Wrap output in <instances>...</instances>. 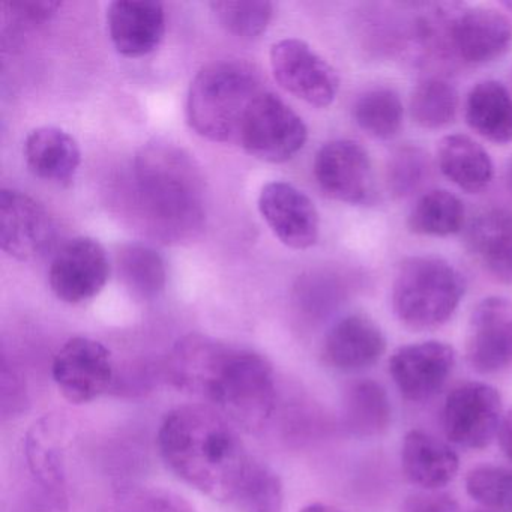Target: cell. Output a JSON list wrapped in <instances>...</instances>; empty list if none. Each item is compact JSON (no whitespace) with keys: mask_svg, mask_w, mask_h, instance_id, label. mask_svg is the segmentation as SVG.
Instances as JSON below:
<instances>
[{"mask_svg":"<svg viewBox=\"0 0 512 512\" xmlns=\"http://www.w3.org/2000/svg\"><path fill=\"white\" fill-rule=\"evenodd\" d=\"M470 130L494 145L512 143V95L502 83L484 80L470 89L464 106Z\"/></svg>","mask_w":512,"mask_h":512,"instance_id":"cell-24","label":"cell"},{"mask_svg":"<svg viewBox=\"0 0 512 512\" xmlns=\"http://www.w3.org/2000/svg\"><path fill=\"white\" fill-rule=\"evenodd\" d=\"M457 110V89L439 77L422 80L410 97V115L425 130L448 127L457 116Z\"/></svg>","mask_w":512,"mask_h":512,"instance_id":"cell-29","label":"cell"},{"mask_svg":"<svg viewBox=\"0 0 512 512\" xmlns=\"http://www.w3.org/2000/svg\"><path fill=\"white\" fill-rule=\"evenodd\" d=\"M166 371L175 388L209 401L242 427H263L274 412V370L253 350L190 334L173 347Z\"/></svg>","mask_w":512,"mask_h":512,"instance_id":"cell-2","label":"cell"},{"mask_svg":"<svg viewBox=\"0 0 512 512\" xmlns=\"http://www.w3.org/2000/svg\"><path fill=\"white\" fill-rule=\"evenodd\" d=\"M64 434L61 419L46 416L35 422L25 440L29 470L58 508H62L67 500Z\"/></svg>","mask_w":512,"mask_h":512,"instance_id":"cell-19","label":"cell"},{"mask_svg":"<svg viewBox=\"0 0 512 512\" xmlns=\"http://www.w3.org/2000/svg\"><path fill=\"white\" fill-rule=\"evenodd\" d=\"M0 410L4 418H13L25 412L28 397H26L25 380L20 373L7 364V358H2V373H0Z\"/></svg>","mask_w":512,"mask_h":512,"instance_id":"cell-34","label":"cell"},{"mask_svg":"<svg viewBox=\"0 0 512 512\" xmlns=\"http://www.w3.org/2000/svg\"><path fill=\"white\" fill-rule=\"evenodd\" d=\"M113 46L127 58L154 52L166 32V13L155 0H116L107 11Z\"/></svg>","mask_w":512,"mask_h":512,"instance_id":"cell-17","label":"cell"},{"mask_svg":"<svg viewBox=\"0 0 512 512\" xmlns=\"http://www.w3.org/2000/svg\"><path fill=\"white\" fill-rule=\"evenodd\" d=\"M502 397L491 385L469 382L449 392L443 407L446 439L466 449H482L499 433Z\"/></svg>","mask_w":512,"mask_h":512,"instance_id":"cell-8","label":"cell"},{"mask_svg":"<svg viewBox=\"0 0 512 512\" xmlns=\"http://www.w3.org/2000/svg\"><path fill=\"white\" fill-rule=\"evenodd\" d=\"M466 358L479 374H494L512 367V302L482 299L469 320Z\"/></svg>","mask_w":512,"mask_h":512,"instance_id":"cell-15","label":"cell"},{"mask_svg":"<svg viewBox=\"0 0 512 512\" xmlns=\"http://www.w3.org/2000/svg\"><path fill=\"white\" fill-rule=\"evenodd\" d=\"M344 424L358 437L382 436L392 419L388 392L376 380L353 383L344 395Z\"/></svg>","mask_w":512,"mask_h":512,"instance_id":"cell-25","label":"cell"},{"mask_svg":"<svg viewBox=\"0 0 512 512\" xmlns=\"http://www.w3.org/2000/svg\"><path fill=\"white\" fill-rule=\"evenodd\" d=\"M385 350L382 329L365 314L344 316L332 325L323 341L326 364L346 373L373 367Z\"/></svg>","mask_w":512,"mask_h":512,"instance_id":"cell-18","label":"cell"},{"mask_svg":"<svg viewBox=\"0 0 512 512\" xmlns=\"http://www.w3.org/2000/svg\"><path fill=\"white\" fill-rule=\"evenodd\" d=\"M140 211L157 235H193L205 217V182L196 161L166 142L146 145L134 163Z\"/></svg>","mask_w":512,"mask_h":512,"instance_id":"cell-3","label":"cell"},{"mask_svg":"<svg viewBox=\"0 0 512 512\" xmlns=\"http://www.w3.org/2000/svg\"><path fill=\"white\" fill-rule=\"evenodd\" d=\"M424 41L439 44L464 64H490L512 46V23L491 8L443 5L425 20Z\"/></svg>","mask_w":512,"mask_h":512,"instance_id":"cell-6","label":"cell"},{"mask_svg":"<svg viewBox=\"0 0 512 512\" xmlns=\"http://www.w3.org/2000/svg\"><path fill=\"white\" fill-rule=\"evenodd\" d=\"M110 512H196V509L175 491L134 487L116 497Z\"/></svg>","mask_w":512,"mask_h":512,"instance_id":"cell-33","label":"cell"},{"mask_svg":"<svg viewBox=\"0 0 512 512\" xmlns=\"http://www.w3.org/2000/svg\"><path fill=\"white\" fill-rule=\"evenodd\" d=\"M211 8L227 32L247 40L262 35L274 14V7L266 0H223L212 2Z\"/></svg>","mask_w":512,"mask_h":512,"instance_id":"cell-30","label":"cell"},{"mask_svg":"<svg viewBox=\"0 0 512 512\" xmlns=\"http://www.w3.org/2000/svg\"><path fill=\"white\" fill-rule=\"evenodd\" d=\"M271 68L281 88L310 106H331L340 89V77L334 67L296 38L272 46Z\"/></svg>","mask_w":512,"mask_h":512,"instance_id":"cell-9","label":"cell"},{"mask_svg":"<svg viewBox=\"0 0 512 512\" xmlns=\"http://www.w3.org/2000/svg\"><path fill=\"white\" fill-rule=\"evenodd\" d=\"M400 512H460V508L449 494L422 490L409 494L401 503Z\"/></svg>","mask_w":512,"mask_h":512,"instance_id":"cell-35","label":"cell"},{"mask_svg":"<svg viewBox=\"0 0 512 512\" xmlns=\"http://www.w3.org/2000/svg\"><path fill=\"white\" fill-rule=\"evenodd\" d=\"M430 176V158L418 146H403L391 155L386 169V182L395 197H409Z\"/></svg>","mask_w":512,"mask_h":512,"instance_id":"cell-32","label":"cell"},{"mask_svg":"<svg viewBox=\"0 0 512 512\" xmlns=\"http://www.w3.org/2000/svg\"><path fill=\"white\" fill-rule=\"evenodd\" d=\"M11 16L19 20L20 23H37L47 22L55 16L56 11L61 8L59 2H47V0H19V2H10L5 4Z\"/></svg>","mask_w":512,"mask_h":512,"instance_id":"cell-36","label":"cell"},{"mask_svg":"<svg viewBox=\"0 0 512 512\" xmlns=\"http://www.w3.org/2000/svg\"><path fill=\"white\" fill-rule=\"evenodd\" d=\"M466 491L484 508L512 512V469L505 466L475 467L466 476Z\"/></svg>","mask_w":512,"mask_h":512,"instance_id":"cell-31","label":"cell"},{"mask_svg":"<svg viewBox=\"0 0 512 512\" xmlns=\"http://www.w3.org/2000/svg\"><path fill=\"white\" fill-rule=\"evenodd\" d=\"M466 292L463 275L436 256L407 257L392 283V310L412 331H431L445 325Z\"/></svg>","mask_w":512,"mask_h":512,"instance_id":"cell-5","label":"cell"},{"mask_svg":"<svg viewBox=\"0 0 512 512\" xmlns=\"http://www.w3.org/2000/svg\"><path fill=\"white\" fill-rule=\"evenodd\" d=\"M299 512H344L343 509L337 508L334 505H328V503L314 502L310 505L305 506Z\"/></svg>","mask_w":512,"mask_h":512,"instance_id":"cell-38","label":"cell"},{"mask_svg":"<svg viewBox=\"0 0 512 512\" xmlns=\"http://www.w3.org/2000/svg\"><path fill=\"white\" fill-rule=\"evenodd\" d=\"M497 440H499L500 449L505 457L512 461V410L503 415Z\"/></svg>","mask_w":512,"mask_h":512,"instance_id":"cell-37","label":"cell"},{"mask_svg":"<svg viewBox=\"0 0 512 512\" xmlns=\"http://www.w3.org/2000/svg\"><path fill=\"white\" fill-rule=\"evenodd\" d=\"M158 448L176 476L232 511L283 512L280 476L248 451L214 407L188 404L167 413Z\"/></svg>","mask_w":512,"mask_h":512,"instance_id":"cell-1","label":"cell"},{"mask_svg":"<svg viewBox=\"0 0 512 512\" xmlns=\"http://www.w3.org/2000/svg\"><path fill=\"white\" fill-rule=\"evenodd\" d=\"M508 181H509V185H511V188H512V161H511V164H509Z\"/></svg>","mask_w":512,"mask_h":512,"instance_id":"cell-39","label":"cell"},{"mask_svg":"<svg viewBox=\"0 0 512 512\" xmlns=\"http://www.w3.org/2000/svg\"><path fill=\"white\" fill-rule=\"evenodd\" d=\"M314 178L320 190L349 205H365L373 199V164L370 155L353 140H334L317 152Z\"/></svg>","mask_w":512,"mask_h":512,"instance_id":"cell-12","label":"cell"},{"mask_svg":"<svg viewBox=\"0 0 512 512\" xmlns=\"http://www.w3.org/2000/svg\"><path fill=\"white\" fill-rule=\"evenodd\" d=\"M467 245L485 272L512 284V212L491 209L479 215L467 233Z\"/></svg>","mask_w":512,"mask_h":512,"instance_id":"cell-22","label":"cell"},{"mask_svg":"<svg viewBox=\"0 0 512 512\" xmlns=\"http://www.w3.org/2000/svg\"><path fill=\"white\" fill-rule=\"evenodd\" d=\"M263 91L265 86L250 65L214 62L200 70L191 82L188 124L211 142L238 145L245 118Z\"/></svg>","mask_w":512,"mask_h":512,"instance_id":"cell-4","label":"cell"},{"mask_svg":"<svg viewBox=\"0 0 512 512\" xmlns=\"http://www.w3.org/2000/svg\"><path fill=\"white\" fill-rule=\"evenodd\" d=\"M404 109L400 95L391 88H373L353 106V118L374 139L389 140L400 133Z\"/></svg>","mask_w":512,"mask_h":512,"instance_id":"cell-28","label":"cell"},{"mask_svg":"<svg viewBox=\"0 0 512 512\" xmlns=\"http://www.w3.org/2000/svg\"><path fill=\"white\" fill-rule=\"evenodd\" d=\"M110 262L106 248L97 239L80 236L68 241L55 254L49 281L53 293L67 304L91 301L106 286Z\"/></svg>","mask_w":512,"mask_h":512,"instance_id":"cell-11","label":"cell"},{"mask_svg":"<svg viewBox=\"0 0 512 512\" xmlns=\"http://www.w3.org/2000/svg\"><path fill=\"white\" fill-rule=\"evenodd\" d=\"M53 379L70 403L94 401L109 391L115 379L112 353L100 341L71 338L53 361Z\"/></svg>","mask_w":512,"mask_h":512,"instance_id":"cell-10","label":"cell"},{"mask_svg":"<svg viewBox=\"0 0 512 512\" xmlns=\"http://www.w3.org/2000/svg\"><path fill=\"white\" fill-rule=\"evenodd\" d=\"M25 160L37 178L68 184L79 170L82 154L76 139L56 127H41L26 137Z\"/></svg>","mask_w":512,"mask_h":512,"instance_id":"cell-21","label":"cell"},{"mask_svg":"<svg viewBox=\"0 0 512 512\" xmlns=\"http://www.w3.org/2000/svg\"><path fill=\"white\" fill-rule=\"evenodd\" d=\"M307 137L301 116L265 89L245 118L238 145L257 160L278 164L292 160L304 148Z\"/></svg>","mask_w":512,"mask_h":512,"instance_id":"cell-7","label":"cell"},{"mask_svg":"<svg viewBox=\"0 0 512 512\" xmlns=\"http://www.w3.org/2000/svg\"><path fill=\"white\" fill-rule=\"evenodd\" d=\"M56 226L37 200L17 190L0 193V245L14 259L32 260L52 248Z\"/></svg>","mask_w":512,"mask_h":512,"instance_id":"cell-13","label":"cell"},{"mask_svg":"<svg viewBox=\"0 0 512 512\" xmlns=\"http://www.w3.org/2000/svg\"><path fill=\"white\" fill-rule=\"evenodd\" d=\"M259 211L274 235L293 250L319 241L320 218L307 194L287 182H271L259 196Z\"/></svg>","mask_w":512,"mask_h":512,"instance_id":"cell-16","label":"cell"},{"mask_svg":"<svg viewBox=\"0 0 512 512\" xmlns=\"http://www.w3.org/2000/svg\"><path fill=\"white\" fill-rule=\"evenodd\" d=\"M437 163L442 175L466 193H481L493 181L490 155L472 137L464 134H449L440 140Z\"/></svg>","mask_w":512,"mask_h":512,"instance_id":"cell-23","label":"cell"},{"mask_svg":"<svg viewBox=\"0 0 512 512\" xmlns=\"http://www.w3.org/2000/svg\"><path fill=\"white\" fill-rule=\"evenodd\" d=\"M455 350L442 341L398 347L389 359V374L400 394L413 403L430 400L448 382Z\"/></svg>","mask_w":512,"mask_h":512,"instance_id":"cell-14","label":"cell"},{"mask_svg":"<svg viewBox=\"0 0 512 512\" xmlns=\"http://www.w3.org/2000/svg\"><path fill=\"white\" fill-rule=\"evenodd\" d=\"M116 265L122 283L137 298H155L166 287V263L148 245H124L116 256Z\"/></svg>","mask_w":512,"mask_h":512,"instance_id":"cell-27","label":"cell"},{"mask_svg":"<svg viewBox=\"0 0 512 512\" xmlns=\"http://www.w3.org/2000/svg\"><path fill=\"white\" fill-rule=\"evenodd\" d=\"M503 7L506 8V10L511 11L512 13V2H505V4H502Z\"/></svg>","mask_w":512,"mask_h":512,"instance_id":"cell-40","label":"cell"},{"mask_svg":"<svg viewBox=\"0 0 512 512\" xmlns=\"http://www.w3.org/2000/svg\"><path fill=\"white\" fill-rule=\"evenodd\" d=\"M464 220L466 209L455 194L431 190L416 200L407 217V227L415 235L446 238L461 232Z\"/></svg>","mask_w":512,"mask_h":512,"instance_id":"cell-26","label":"cell"},{"mask_svg":"<svg viewBox=\"0 0 512 512\" xmlns=\"http://www.w3.org/2000/svg\"><path fill=\"white\" fill-rule=\"evenodd\" d=\"M401 467L413 485L434 491L455 478L460 458L448 443L433 434L412 430L404 436L401 446Z\"/></svg>","mask_w":512,"mask_h":512,"instance_id":"cell-20","label":"cell"}]
</instances>
